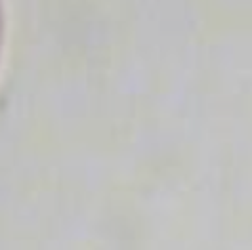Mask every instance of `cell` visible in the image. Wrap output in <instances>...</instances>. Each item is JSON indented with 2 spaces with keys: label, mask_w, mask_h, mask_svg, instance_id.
I'll return each instance as SVG.
<instances>
[{
  "label": "cell",
  "mask_w": 252,
  "mask_h": 250,
  "mask_svg": "<svg viewBox=\"0 0 252 250\" xmlns=\"http://www.w3.org/2000/svg\"><path fill=\"white\" fill-rule=\"evenodd\" d=\"M0 38H2V12H0Z\"/></svg>",
  "instance_id": "cell-1"
}]
</instances>
